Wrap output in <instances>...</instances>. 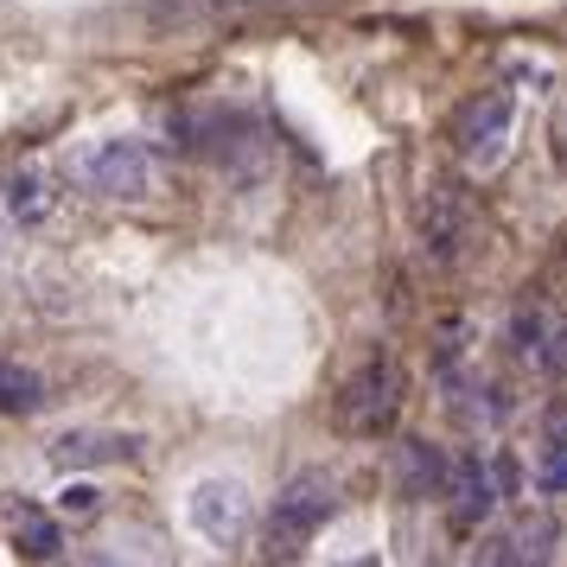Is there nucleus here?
<instances>
[{
  "label": "nucleus",
  "mask_w": 567,
  "mask_h": 567,
  "mask_svg": "<svg viewBox=\"0 0 567 567\" xmlns=\"http://www.w3.org/2000/svg\"><path fill=\"white\" fill-rule=\"evenodd\" d=\"M511 134H516V90L491 83L478 96H465L460 115H453V154L472 173H491L497 159L511 154Z\"/></svg>",
  "instance_id": "20e7f679"
},
{
  "label": "nucleus",
  "mask_w": 567,
  "mask_h": 567,
  "mask_svg": "<svg viewBox=\"0 0 567 567\" xmlns=\"http://www.w3.org/2000/svg\"><path fill=\"white\" fill-rule=\"evenodd\" d=\"M472 236V205L453 179H427L421 192V256L427 261H453Z\"/></svg>",
  "instance_id": "0eeeda50"
},
{
  "label": "nucleus",
  "mask_w": 567,
  "mask_h": 567,
  "mask_svg": "<svg viewBox=\"0 0 567 567\" xmlns=\"http://www.w3.org/2000/svg\"><path fill=\"white\" fill-rule=\"evenodd\" d=\"M45 409V377L20 358H0V414H39Z\"/></svg>",
  "instance_id": "9b49d317"
},
{
  "label": "nucleus",
  "mask_w": 567,
  "mask_h": 567,
  "mask_svg": "<svg viewBox=\"0 0 567 567\" xmlns=\"http://www.w3.org/2000/svg\"><path fill=\"white\" fill-rule=\"evenodd\" d=\"M446 453L440 446H427V440H409L402 446V491L409 497H427V491H446Z\"/></svg>",
  "instance_id": "f8f14e48"
},
{
  "label": "nucleus",
  "mask_w": 567,
  "mask_h": 567,
  "mask_svg": "<svg viewBox=\"0 0 567 567\" xmlns=\"http://www.w3.org/2000/svg\"><path fill=\"white\" fill-rule=\"evenodd\" d=\"M536 485L548 491V497H567V440H555L536 460Z\"/></svg>",
  "instance_id": "2eb2a0df"
},
{
  "label": "nucleus",
  "mask_w": 567,
  "mask_h": 567,
  "mask_svg": "<svg viewBox=\"0 0 567 567\" xmlns=\"http://www.w3.org/2000/svg\"><path fill=\"white\" fill-rule=\"evenodd\" d=\"M561 134H567V122H561Z\"/></svg>",
  "instance_id": "f3484780"
},
{
  "label": "nucleus",
  "mask_w": 567,
  "mask_h": 567,
  "mask_svg": "<svg viewBox=\"0 0 567 567\" xmlns=\"http://www.w3.org/2000/svg\"><path fill=\"white\" fill-rule=\"evenodd\" d=\"M0 205L13 210L20 224H39V217H52L58 210V179L45 166H13V173H0Z\"/></svg>",
  "instance_id": "9d476101"
},
{
  "label": "nucleus",
  "mask_w": 567,
  "mask_h": 567,
  "mask_svg": "<svg viewBox=\"0 0 567 567\" xmlns=\"http://www.w3.org/2000/svg\"><path fill=\"white\" fill-rule=\"evenodd\" d=\"M511 491V465L504 460H478V453H453L446 465V516H453V529H478L491 511H497V497Z\"/></svg>",
  "instance_id": "423d86ee"
},
{
  "label": "nucleus",
  "mask_w": 567,
  "mask_h": 567,
  "mask_svg": "<svg viewBox=\"0 0 567 567\" xmlns=\"http://www.w3.org/2000/svg\"><path fill=\"white\" fill-rule=\"evenodd\" d=\"M185 511H192V529L210 548H236V542H249V529H256V497H249V485L243 478H224V472L198 478L192 497H185Z\"/></svg>",
  "instance_id": "39448f33"
},
{
  "label": "nucleus",
  "mask_w": 567,
  "mask_h": 567,
  "mask_svg": "<svg viewBox=\"0 0 567 567\" xmlns=\"http://www.w3.org/2000/svg\"><path fill=\"white\" fill-rule=\"evenodd\" d=\"M13 542L27 548L32 561H52L58 548H64V536H58V516H45V511H20V516H13Z\"/></svg>",
  "instance_id": "4468645a"
},
{
  "label": "nucleus",
  "mask_w": 567,
  "mask_h": 567,
  "mask_svg": "<svg viewBox=\"0 0 567 567\" xmlns=\"http://www.w3.org/2000/svg\"><path fill=\"white\" fill-rule=\"evenodd\" d=\"M511 344L523 363H536L542 377H567V312L548 307V300H529V307L511 312Z\"/></svg>",
  "instance_id": "6e6552de"
},
{
  "label": "nucleus",
  "mask_w": 567,
  "mask_h": 567,
  "mask_svg": "<svg viewBox=\"0 0 567 567\" xmlns=\"http://www.w3.org/2000/svg\"><path fill=\"white\" fill-rule=\"evenodd\" d=\"M402 402H409V370H402V358L395 351H370L344 377V389H338V427L358 434V440H377L395 427Z\"/></svg>",
  "instance_id": "f257e3e1"
},
{
  "label": "nucleus",
  "mask_w": 567,
  "mask_h": 567,
  "mask_svg": "<svg viewBox=\"0 0 567 567\" xmlns=\"http://www.w3.org/2000/svg\"><path fill=\"white\" fill-rule=\"evenodd\" d=\"M141 440L134 434H103V427H71L52 440V465L58 472H78V465H109V460H134Z\"/></svg>",
  "instance_id": "1a4fd4ad"
},
{
  "label": "nucleus",
  "mask_w": 567,
  "mask_h": 567,
  "mask_svg": "<svg viewBox=\"0 0 567 567\" xmlns=\"http://www.w3.org/2000/svg\"><path fill=\"white\" fill-rule=\"evenodd\" d=\"M58 511H64V516H96V511H103V491H96V485H64V491H58Z\"/></svg>",
  "instance_id": "dca6fc26"
},
{
  "label": "nucleus",
  "mask_w": 567,
  "mask_h": 567,
  "mask_svg": "<svg viewBox=\"0 0 567 567\" xmlns=\"http://www.w3.org/2000/svg\"><path fill=\"white\" fill-rule=\"evenodd\" d=\"M71 185L90 192V198H109V205L147 198V185H154V154H147L141 141H128V134L83 141L78 154H71Z\"/></svg>",
  "instance_id": "f03ea898"
},
{
  "label": "nucleus",
  "mask_w": 567,
  "mask_h": 567,
  "mask_svg": "<svg viewBox=\"0 0 567 567\" xmlns=\"http://www.w3.org/2000/svg\"><path fill=\"white\" fill-rule=\"evenodd\" d=\"M332 516H338V478H326V472H293L281 485V497H275V511H268V555H281V561L307 555V542Z\"/></svg>",
  "instance_id": "7ed1b4c3"
},
{
  "label": "nucleus",
  "mask_w": 567,
  "mask_h": 567,
  "mask_svg": "<svg viewBox=\"0 0 567 567\" xmlns=\"http://www.w3.org/2000/svg\"><path fill=\"white\" fill-rule=\"evenodd\" d=\"M548 555H555V523H523L516 536L485 548V561H548Z\"/></svg>",
  "instance_id": "ddd939ff"
}]
</instances>
